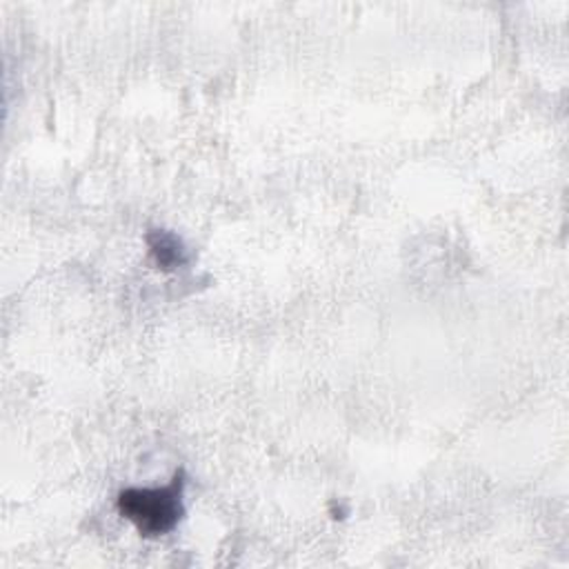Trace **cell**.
Returning <instances> with one entry per match:
<instances>
[{
	"label": "cell",
	"instance_id": "6da1fadb",
	"mask_svg": "<svg viewBox=\"0 0 569 569\" xmlns=\"http://www.w3.org/2000/svg\"><path fill=\"white\" fill-rule=\"evenodd\" d=\"M180 491L182 480L178 476L171 485L160 489H127L118 498V509L142 536H162L180 520Z\"/></svg>",
	"mask_w": 569,
	"mask_h": 569
},
{
	"label": "cell",
	"instance_id": "7a4b0ae2",
	"mask_svg": "<svg viewBox=\"0 0 569 569\" xmlns=\"http://www.w3.org/2000/svg\"><path fill=\"white\" fill-rule=\"evenodd\" d=\"M147 242H149L151 256L156 258V262L162 269H173V267L184 262V249H182L180 240L173 233L156 229L147 236Z\"/></svg>",
	"mask_w": 569,
	"mask_h": 569
}]
</instances>
